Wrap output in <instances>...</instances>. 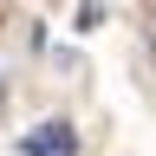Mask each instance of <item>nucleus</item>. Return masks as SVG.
Segmentation results:
<instances>
[{
    "instance_id": "1",
    "label": "nucleus",
    "mask_w": 156,
    "mask_h": 156,
    "mask_svg": "<svg viewBox=\"0 0 156 156\" xmlns=\"http://www.w3.org/2000/svg\"><path fill=\"white\" fill-rule=\"evenodd\" d=\"M20 156H78V130L65 117H52V124H39L20 136Z\"/></svg>"
}]
</instances>
